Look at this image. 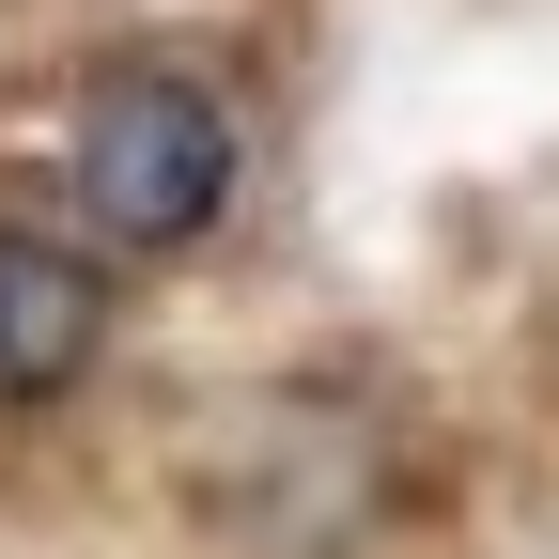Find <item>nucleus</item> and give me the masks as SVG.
<instances>
[{
	"label": "nucleus",
	"instance_id": "f03ea898",
	"mask_svg": "<svg viewBox=\"0 0 559 559\" xmlns=\"http://www.w3.org/2000/svg\"><path fill=\"white\" fill-rule=\"evenodd\" d=\"M109 326H124V296H109V264H94L79 234L0 218V404H62V389H94Z\"/></svg>",
	"mask_w": 559,
	"mask_h": 559
},
{
	"label": "nucleus",
	"instance_id": "f257e3e1",
	"mask_svg": "<svg viewBox=\"0 0 559 559\" xmlns=\"http://www.w3.org/2000/svg\"><path fill=\"white\" fill-rule=\"evenodd\" d=\"M62 202H79V249L109 264H171L202 249L249 202V109L202 79V62L140 47V62H94L79 109H62Z\"/></svg>",
	"mask_w": 559,
	"mask_h": 559
}]
</instances>
